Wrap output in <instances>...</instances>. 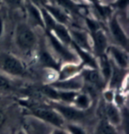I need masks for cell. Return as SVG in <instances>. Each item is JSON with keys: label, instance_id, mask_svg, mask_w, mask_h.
<instances>
[{"label": "cell", "instance_id": "6", "mask_svg": "<svg viewBox=\"0 0 129 134\" xmlns=\"http://www.w3.org/2000/svg\"><path fill=\"white\" fill-rule=\"evenodd\" d=\"M106 55L117 67L122 69V70L127 71L129 65L127 50L119 46L111 45L107 49Z\"/></svg>", "mask_w": 129, "mask_h": 134}, {"label": "cell", "instance_id": "20", "mask_svg": "<svg viewBox=\"0 0 129 134\" xmlns=\"http://www.w3.org/2000/svg\"><path fill=\"white\" fill-rule=\"evenodd\" d=\"M40 11H41L42 20H44V27L46 28L47 31H51L54 28L55 26L57 25L56 20H54V18L51 16V14L44 7H41Z\"/></svg>", "mask_w": 129, "mask_h": 134}, {"label": "cell", "instance_id": "12", "mask_svg": "<svg viewBox=\"0 0 129 134\" xmlns=\"http://www.w3.org/2000/svg\"><path fill=\"white\" fill-rule=\"evenodd\" d=\"M82 70L83 66L80 63H66L63 66L59 67L57 80H64L74 78L80 75Z\"/></svg>", "mask_w": 129, "mask_h": 134}, {"label": "cell", "instance_id": "32", "mask_svg": "<svg viewBox=\"0 0 129 134\" xmlns=\"http://www.w3.org/2000/svg\"><path fill=\"white\" fill-rule=\"evenodd\" d=\"M16 134H28V133L26 132V131H24V130H20Z\"/></svg>", "mask_w": 129, "mask_h": 134}, {"label": "cell", "instance_id": "19", "mask_svg": "<svg viewBox=\"0 0 129 134\" xmlns=\"http://www.w3.org/2000/svg\"><path fill=\"white\" fill-rule=\"evenodd\" d=\"M95 134H119V132L116 127L110 124L105 119H103L97 125Z\"/></svg>", "mask_w": 129, "mask_h": 134}, {"label": "cell", "instance_id": "5", "mask_svg": "<svg viewBox=\"0 0 129 134\" xmlns=\"http://www.w3.org/2000/svg\"><path fill=\"white\" fill-rule=\"evenodd\" d=\"M51 107L54 108L60 114V116L63 117V119L66 122L76 123V122L80 121V119H82L83 116H84V112L75 109L71 104H66V103H62V102H53Z\"/></svg>", "mask_w": 129, "mask_h": 134}, {"label": "cell", "instance_id": "30", "mask_svg": "<svg viewBox=\"0 0 129 134\" xmlns=\"http://www.w3.org/2000/svg\"><path fill=\"white\" fill-rule=\"evenodd\" d=\"M4 121H6V116H4L3 112L1 111V109H0V127L4 124Z\"/></svg>", "mask_w": 129, "mask_h": 134}, {"label": "cell", "instance_id": "1", "mask_svg": "<svg viewBox=\"0 0 129 134\" xmlns=\"http://www.w3.org/2000/svg\"><path fill=\"white\" fill-rule=\"evenodd\" d=\"M31 114L35 117L40 119L41 121L51 125L54 126L55 128H64L66 121L60 116L54 108L51 107H31L29 108Z\"/></svg>", "mask_w": 129, "mask_h": 134}, {"label": "cell", "instance_id": "13", "mask_svg": "<svg viewBox=\"0 0 129 134\" xmlns=\"http://www.w3.org/2000/svg\"><path fill=\"white\" fill-rule=\"evenodd\" d=\"M104 114H105L104 119L114 127L120 125L122 123L123 116L121 114V110L114 103H106Z\"/></svg>", "mask_w": 129, "mask_h": 134}, {"label": "cell", "instance_id": "10", "mask_svg": "<svg viewBox=\"0 0 129 134\" xmlns=\"http://www.w3.org/2000/svg\"><path fill=\"white\" fill-rule=\"evenodd\" d=\"M110 31L112 35V38L117 42L119 47L126 49L128 46V38L120 23L119 22L118 18L116 16L112 17L110 20Z\"/></svg>", "mask_w": 129, "mask_h": 134}, {"label": "cell", "instance_id": "17", "mask_svg": "<svg viewBox=\"0 0 129 134\" xmlns=\"http://www.w3.org/2000/svg\"><path fill=\"white\" fill-rule=\"evenodd\" d=\"M27 10H28V15H29V18L31 19V20H32L35 25L40 26L41 27L44 28V20H42L41 11L38 8V6L35 5L34 4H32L30 2V3H28L27 4Z\"/></svg>", "mask_w": 129, "mask_h": 134}, {"label": "cell", "instance_id": "16", "mask_svg": "<svg viewBox=\"0 0 129 134\" xmlns=\"http://www.w3.org/2000/svg\"><path fill=\"white\" fill-rule=\"evenodd\" d=\"M44 7L46 10L51 14V16L54 18V20H56L57 23L62 24V25L66 26V24L69 22V18L67 14L66 13V12H64L61 9L58 8V7L54 5H50V4H46V5L42 6Z\"/></svg>", "mask_w": 129, "mask_h": 134}, {"label": "cell", "instance_id": "2", "mask_svg": "<svg viewBox=\"0 0 129 134\" xmlns=\"http://www.w3.org/2000/svg\"><path fill=\"white\" fill-rule=\"evenodd\" d=\"M15 42L22 51H30L36 44V37L28 25L21 23L15 30Z\"/></svg>", "mask_w": 129, "mask_h": 134}, {"label": "cell", "instance_id": "4", "mask_svg": "<svg viewBox=\"0 0 129 134\" xmlns=\"http://www.w3.org/2000/svg\"><path fill=\"white\" fill-rule=\"evenodd\" d=\"M1 67L2 70L7 75L22 77L27 73L26 67L21 60L11 54L4 55L1 61Z\"/></svg>", "mask_w": 129, "mask_h": 134}, {"label": "cell", "instance_id": "24", "mask_svg": "<svg viewBox=\"0 0 129 134\" xmlns=\"http://www.w3.org/2000/svg\"><path fill=\"white\" fill-rule=\"evenodd\" d=\"M11 87H12V83L11 80L8 79V77H6L3 73H0V89H3V90L10 89Z\"/></svg>", "mask_w": 129, "mask_h": 134}, {"label": "cell", "instance_id": "7", "mask_svg": "<svg viewBox=\"0 0 129 134\" xmlns=\"http://www.w3.org/2000/svg\"><path fill=\"white\" fill-rule=\"evenodd\" d=\"M83 81L80 74L74 78L64 80H53L49 84L50 87L59 91H69V92H80L84 87Z\"/></svg>", "mask_w": 129, "mask_h": 134}, {"label": "cell", "instance_id": "21", "mask_svg": "<svg viewBox=\"0 0 129 134\" xmlns=\"http://www.w3.org/2000/svg\"><path fill=\"white\" fill-rule=\"evenodd\" d=\"M64 130L68 134H87L86 131L82 126L75 123H69L64 125Z\"/></svg>", "mask_w": 129, "mask_h": 134}, {"label": "cell", "instance_id": "15", "mask_svg": "<svg viewBox=\"0 0 129 134\" xmlns=\"http://www.w3.org/2000/svg\"><path fill=\"white\" fill-rule=\"evenodd\" d=\"M75 109L84 112L89 109L92 105V98L89 94L85 92H79L73 100V103L71 104Z\"/></svg>", "mask_w": 129, "mask_h": 134}, {"label": "cell", "instance_id": "23", "mask_svg": "<svg viewBox=\"0 0 129 134\" xmlns=\"http://www.w3.org/2000/svg\"><path fill=\"white\" fill-rule=\"evenodd\" d=\"M97 8V11L100 14V16L102 17L103 19H108L111 17V8L108 6H104V5H99L98 4H95Z\"/></svg>", "mask_w": 129, "mask_h": 134}, {"label": "cell", "instance_id": "33", "mask_svg": "<svg viewBox=\"0 0 129 134\" xmlns=\"http://www.w3.org/2000/svg\"><path fill=\"white\" fill-rule=\"evenodd\" d=\"M89 2H92V3H94L95 4H97V0H88Z\"/></svg>", "mask_w": 129, "mask_h": 134}, {"label": "cell", "instance_id": "18", "mask_svg": "<svg viewBox=\"0 0 129 134\" xmlns=\"http://www.w3.org/2000/svg\"><path fill=\"white\" fill-rule=\"evenodd\" d=\"M40 62L44 66L48 67L50 69H54V70L58 71L59 67H60L59 64L54 58V57L51 56V53L45 51V50H42V51L40 52Z\"/></svg>", "mask_w": 129, "mask_h": 134}, {"label": "cell", "instance_id": "27", "mask_svg": "<svg viewBox=\"0 0 129 134\" xmlns=\"http://www.w3.org/2000/svg\"><path fill=\"white\" fill-rule=\"evenodd\" d=\"M127 4H128V0H118L116 3V6L119 9L124 10V9L127 7Z\"/></svg>", "mask_w": 129, "mask_h": 134}, {"label": "cell", "instance_id": "8", "mask_svg": "<svg viewBox=\"0 0 129 134\" xmlns=\"http://www.w3.org/2000/svg\"><path fill=\"white\" fill-rule=\"evenodd\" d=\"M69 33L71 35L72 43L92 53V40L88 32L80 28H71Z\"/></svg>", "mask_w": 129, "mask_h": 134}, {"label": "cell", "instance_id": "3", "mask_svg": "<svg viewBox=\"0 0 129 134\" xmlns=\"http://www.w3.org/2000/svg\"><path fill=\"white\" fill-rule=\"evenodd\" d=\"M47 37L51 45V48L53 49L55 53L58 56L59 58L64 61L66 63H80V62H78L79 58L76 53L72 51L68 46L59 42L51 31H47Z\"/></svg>", "mask_w": 129, "mask_h": 134}, {"label": "cell", "instance_id": "9", "mask_svg": "<svg viewBox=\"0 0 129 134\" xmlns=\"http://www.w3.org/2000/svg\"><path fill=\"white\" fill-rule=\"evenodd\" d=\"M92 53L95 54V57H99L106 54L107 49L109 47L108 38L106 34L100 28L96 32L92 34Z\"/></svg>", "mask_w": 129, "mask_h": 134}, {"label": "cell", "instance_id": "26", "mask_svg": "<svg viewBox=\"0 0 129 134\" xmlns=\"http://www.w3.org/2000/svg\"><path fill=\"white\" fill-rule=\"evenodd\" d=\"M4 2L11 7H20L22 4V0H4Z\"/></svg>", "mask_w": 129, "mask_h": 134}, {"label": "cell", "instance_id": "29", "mask_svg": "<svg viewBox=\"0 0 129 134\" xmlns=\"http://www.w3.org/2000/svg\"><path fill=\"white\" fill-rule=\"evenodd\" d=\"M50 134H68V132L64 130V128H54Z\"/></svg>", "mask_w": 129, "mask_h": 134}, {"label": "cell", "instance_id": "11", "mask_svg": "<svg viewBox=\"0 0 129 134\" xmlns=\"http://www.w3.org/2000/svg\"><path fill=\"white\" fill-rule=\"evenodd\" d=\"M84 83L89 84L91 87L98 89H103L106 87L105 82L103 79L101 73L98 69H92V68H83L80 72Z\"/></svg>", "mask_w": 129, "mask_h": 134}, {"label": "cell", "instance_id": "22", "mask_svg": "<svg viewBox=\"0 0 129 134\" xmlns=\"http://www.w3.org/2000/svg\"><path fill=\"white\" fill-rule=\"evenodd\" d=\"M116 91L111 89V88L105 87V90H104L103 94H104V100L106 102V103H113L114 96H115Z\"/></svg>", "mask_w": 129, "mask_h": 134}, {"label": "cell", "instance_id": "31", "mask_svg": "<svg viewBox=\"0 0 129 134\" xmlns=\"http://www.w3.org/2000/svg\"><path fill=\"white\" fill-rule=\"evenodd\" d=\"M3 32H4V21H3V19L0 17V39H1V37H2Z\"/></svg>", "mask_w": 129, "mask_h": 134}, {"label": "cell", "instance_id": "28", "mask_svg": "<svg viewBox=\"0 0 129 134\" xmlns=\"http://www.w3.org/2000/svg\"><path fill=\"white\" fill-rule=\"evenodd\" d=\"M31 3L37 6H44L48 4V0H31Z\"/></svg>", "mask_w": 129, "mask_h": 134}, {"label": "cell", "instance_id": "14", "mask_svg": "<svg viewBox=\"0 0 129 134\" xmlns=\"http://www.w3.org/2000/svg\"><path fill=\"white\" fill-rule=\"evenodd\" d=\"M51 32L55 35V37L58 39L59 42H61L62 43L66 45V46L70 47L72 45V38L71 35L69 33V29L66 28L64 25L62 24L57 23V25L55 26L54 28Z\"/></svg>", "mask_w": 129, "mask_h": 134}, {"label": "cell", "instance_id": "25", "mask_svg": "<svg viewBox=\"0 0 129 134\" xmlns=\"http://www.w3.org/2000/svg\"><path fill=\"white\" fill-rule=\"evenodd\" d=\"M86 22H87V26L88 27V30L91 32V34H94L96 32L97 30L100 29L98 24L96 21H95L94 20H90V19L87 18L86 19Z\"/></svg>", "mask_w": 129, "mask_h": 134}]
</instances>
